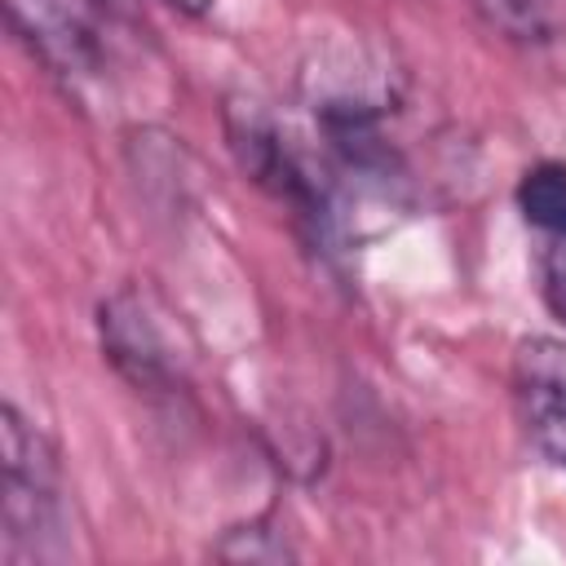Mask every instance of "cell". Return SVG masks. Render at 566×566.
Wrapping results in <instances>:
<instances>
[{
	"label": "cell",
	"mask_w": 566,
	"mask_h": 566,
	"mask_svg": "<svg viewBox=\"0 0 566 566\" xmlns=\"http://www.w3.org/2000/svg\"><path fill=\"white\" fill-rule=\"evenodd\" d=\"M4 433V557L18 562H57L66 553V504L62 473L49 438L18 416L0 411Z\"/></svg>",
	"instance_id": "6da1fadb"
},
{
	"label": "cell",
	"mask_w": 566,
	"mask_h": 566,
	"mask_svg": "<svg viewBox=\"0 0 566 566\" xmlns=\"http://www.w3.org/2000/svg\"><path fill=\"white\" fill-rule=\"evenodd\" d=\"M4 9L13 31L66 88H88L102 75L106 44L88 0H4Z\"/></svg>",
	"instance_id": "7a4b0ae2"
},
{
	"label": "cell",
	"mask_w": 566,
	"mask_h": 566,
	"mask_svg": "<svg viewBox=\"0 0 566 566\" xmlns=\"http://www.w3.org/2000/svg\"><path fill=\"white\" fill-rule=\"evenodd\" d=\"M97 332H102V349H106L111 367L137 394H172L177 389L181 367H177L172 340L137 287H124L111 301H102Z\"/></svg>",
	"instance_id": "3957f363"
},
{
	"label": "cell",
	"mask_w": 566,
	"mask_h": 566,
	"mask_svg": "<svg viewBox=\"0 0 566 566\" xmlns=\"http://www.w3.org/2000/svg\"><path fill=\"white\" fill-rule=\"evenodd\" d=\"M513 394L531 442L566 469V340H522L513 358Z\"/></svg>",
	"instance_id": "277c9868"
},
{
	"label": "cell",
	"mask_w": 566,
	"mask_h": 566,
	"mask_svg": "<svg viewBox=\"0 0 566 566\" xmlns=\"http://www.w3.org/2000/svg\"><path fill=\"white\" fill-rule=\"evenodd\" d=\"M517 208L535 230L566 239V159L531 164L517 181Z\"/></svg>",
	"instance_id": "5b68a950"
},
{
	"label": "cell",
	"mask_w": 566,
	"mask_h": 566,
	"mask_svg": "<svg viewBox=\"0 0 566 566\" xmlns=\"http://www.w3.org/2000/svg\"><path fill=\"white\" fill-rule=\"evenodd\" d=\"M473 4L500 35L522 40V44L553 40L562 27V9H566V0H473Z\"/></svg>",
	"instance_id": "8992f818"
},
{
	"label": "cell",
	"mask_w": 566,
	"mask_h": 566,
	"mask_svg": "<svg viewBox=\"0 0 566 566\" xmlns=\"http://www.w3.org/2000/svg\"><path fill=\"white\" fill-rule=\"evenodd\" d=\"M544 301H548V310L566 323V239L548 252V261H544Z\"/></svg>",
	"instance_id": "52a82bcc"
},
{
	"label": "cell",
	"mask_w": 566,
	"mask_h": 566,
	"mask_svg": "<svg viewBox=\"0 0 566 566\" xmlns=\"http://www.w3.org/2000/svg\"><path fill=\"white\" fill-rule=\"evenodd\" d=\"M168 4H177V9H190V13H199L208 0H168Z\"/></svg>",
	"instance_id": "ba28073f"
}]
</instances>
